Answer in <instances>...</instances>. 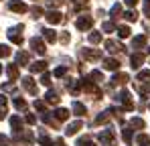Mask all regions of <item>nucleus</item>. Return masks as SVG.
<instances>
[{
	"instance_id": "obj_1",
	"label": "nucleus",
	"mask_w": 150,
	"mask_h": 146,
	"mask_svg": "<svg viewBox=\"0 0 150 146\" xmlns=\"http://www.w3.org/2000/svg\"><path fill=\"white\" fill-rule=\"evenodd\" d=\"M8 8L12 10V12H18V14H23V12H26L28 8H26V4L23 2V0H10L8 2Z\"/></svg>"
},
{
	"instance_id": "obj_2",
	"label": "nucleus",
	"mask_w": 150,
	"mask_h": 146,
	"mask_svg": "<svg viewBox=\"0 0 150 146\" xmlns=\"http://www.w3.org/2000/svg\"><path fill=\"white\" fill-rule=\"evenodd\" d=\"M21 30H23V24H18L16 28H10V30H8V39H10L14 45H21V43H23V37L18 35Z\"/></svg>"
},
{
	"instance_id": "obj_3",
	"label": "nucleus",
	"mask_w": 150,
	"mask_h": 146,
	"mask_svg": "<svg viewBox=\"0 0 150 146\" xmlns=\"http://www.w3.org/2000/svg\"><path fill=\"white\" fill-rule=\"evenodd\" d=\"M77 28H79V30H87V28H91V24H93V18H91V16H85V14H83V16H79V18H77Z\"/></svg>"
},
{
	"instance_id": "obj_4",
	"label": "nucleus",
	"mask_w": 150,
	"mask_h": 146,
	"mask_svg": "<svg viewBox=\"0 0 150 146\" xmlns=\"http://www.w3.org/2000/svg\"><path fill=\"white\" fill-rule=\"evenodd\" d=\"M45 18H47V23H51V24H59L63 21L61 12H57V10H49V12L45 14Z\"/></svg>"
},
{
	"instance_id": "obj_5",
	"label": "nucleus",
	"mask_w": 150,
	"mask_h": 146,
	"mask_svg": "<svg viewBox=\"0 0 150 146\" xmlns=\"http://www.w3.org/2000/svg\"><path fill=\"white\" fill-rule=\"evenodd\" d=\"M30 47L35 49L39 55H45V51H47V49H45V43H43L41 39H37V37H35V39H30Z\"/></svg>"
},
{
	"instance_id": "obj_6",
	"label": "nucleus",
	"mask_w": 150,
	"mask_h": 146,
	"mask_svg": "<svg viewBox=\"0 0 150 146\" xmlns=\"http://www.w3.org/2000/svg\"><path fill=\"white\" fill-rule=\"evenodd\" d=\"M81 126H83V124H81L79 120L73 122V124H69V126H67V130H65V134H67V136H73V134H77V132L81 130Z\"/></svg>"
},
{
	"instance_id": "obj_7",
	"label": "nucleus",
	"mask_w": 150,
	"mask_h": 146,
	"mask_svg": "<svg viewBox=\"0 0 150 146\" xmlns=\"http://www.w3.org/2000/svg\"><path fill=\"white\" fill-rule=\"evenodd\" d=\"M28 61H30V55L25 53V51H18L16 53V63L18 65H28Z\"/></svg>"
},
{
	"instance_id": "obj_8",
	"label": "nucleus",
	"mask_w": 150,
	"mask_h": 146,
	"mask_svg": "<svg viewBox=\"0 0 150 146\" xmlns=\"http://www.w3.org/2000/svg\"><path fill=\"white\" fill-rule=\"evenodd\" d=\"M23 87H25L26 91H30V94H37V85H35V81L30 77H25L23 79Z\"/></svg>"
},
{
	"instance_id": "obj_9",
	"label": "nucleus",
	"mask_w": 150,
	"mask_h": 146,
	"mask_svg": "<svg viewBox=\"0 0 150 146\" xmlns=\"http://www.w3.org/2000/svg\"><path fill=\"white\" fill-rule=\"evenodd\" d=\"M10 126H12L14 132H21V130H23V120H21L18 116H12V118H10Z\"/></svg>"
},
{
	"instance_id": "obj_10",
	"label": "nucleus",
	"mask_w": 150,
	"mask_h": 146,
	"mask_svg": "<svg viewBox=\"0 0 150 146\" xmlns=\"http://www.w3.org/2000/svg\"><path fill=\"white\" fill-rule=\"evenodd\" d=\"M45 69H47V63L45 61H37V63L30 65V71L33 73H41V71H45Z\"/></svg>"
},
{
	"instance_id": "obj_11",
	"label": "nucleus",
	"mask_w": 150,
	"mask_h": 146,
	"mask_svg": "<svg viewBox=\"0 0 150 146\" xmlns=\"http://www.w3.org/2000/svg\"><path fill=\"white\" fill-rule=\"evenodd\" d=\"M144 63V55L142 53H134L132 55V67H140Z\"/></svg>"
},
{
	"instance_id": "obj_12",
	"label": "nucleus",
	"mask_w": 150,
	"mask_h": 146,
	"mask_svg": "<svg viewBox=\"0 0 150 146\" xmlns=\"http://www.w3.org/2000/svg\"><path fill=\"white\" fill-rule=\"evenodd\" d=\"M103 67L110 69V71H116V69L120 67V63H118L116 59H105V61H103Z\"/></svg>"
},
{
	"instance_id": "obj_13",
	"label": "nucleus",
	"mask_w": 150,
	"mask_h": 146,
	"mask_svg": "<svg viewBox=\"0 0 150 146\" xmlns=\"http://www.w3.org/2000/svg\"><path fill=\"white\" fill-rule=\"evenodd\" d=\"M43 37H45L49 43H55V41H57V35H55L53 28H45V30H43Z\"/></svg>"
},
{
	"instance_id": "obj_14",
	"label": "nucleus",
	"mask_w": 150,
	"mask_h": 146,
	"mask_svg": "<svg viewBox=\"0 0 150 146\" xmlns=\"http://www.w3.org/2000/svg\"><path fill=\"white\" fill-rule=\"evenodd\" d=\"M55 118H57V120H61V122H65L67 118H69V112H67L65 108H59V110L55 112Z\"/></svg>"
},
{
	"instance_id": "obj_15",
	"label": "nucleus",
	"mask_w": 150,
	"mask_h": 146,
	"mask_svg": "<svg viewBox=\"0 0 150 146\" xmlns=\"http://www.w3.org/2000/svg\"><path fill=\"white\" fill-rule=\"evenodd\" d=\"M105 49H108L110 53H118V51H120L122 47H120L116 41H105Z\"/></svg>"
},
{
	"instance_id": "obj_16",
	"label": "nucleus",
	"mask_w": 150,
	"mask_h": 146,
	"mask_svg": "<svg viewBox=\"0 0 150 146\" xmlns=\"http://www.w3.org/2000/svg\"><path fill=\"white\" fill-rule=\"evenodd\" d=\"M83 57H85V59H100V51H91V49H85V51H83Z\"/></svg>"
},
{
	"instance_id": "obj_17",
	"label": "nucleus",
	"mask_w": 150,
	"mask_h": 146,
	"mask_svg": "<svg viewBox=\"0 0 150 146\" xmlns=\"http://www.w3.org/2000/svg\"><path fill=\"white\" fill-rule=\"evenodd\" d=\"M6 73H8V77H10V79H16V77H18V67H16V65H8Z\"/></svg>"
},
{
	"instance_id": "obj_18",
	"label": "nucleus",
	"mask_w": 150,
	"mask_h": 146,
	"mask_svg": "<svg viewBox=\"0 0 150 146\" xmlns=\"http://www.w3.org/2000/svg\"><path fill=\"white\" fill-rule=\"evenodd\" d=\"M132 45H134V47H136V49L144 47V45H146V37H144V35H140V37H136V39H134V43H132Z\"/></svg>"
},
{
	"instance_id": "obj_19",
	"label": "nucleus",
	"mask_w": 150,
	"mask_h": 146,
	"mask_svg": "<svg viewBox=\"0 0 150 146\" xmlns=\"http://www.w3.org/2000/svg\"><path fill=\"white\" fill-rule=\"evenodd\" d=\"M126 81H128V75H124V73L114 75V79H112V83H114V85H118V83H126Z\"/></svg>"
},
{
	"instance_id": "obj_20",
	"label": "nucleus",
	"mask_w": 150,
	"mask_h": 146,
	"mask_svg": "<svg viewBox=\"0 0 150 146\" xmlns=\"http://www.w3.org/2000/svg\"><path fill=\"white\" fill-rule=\"evenodd\" d=\"M73 112L77 114V116H83V114H85V106L79 103V101H75V103H73Z\"/></svg>"
},
{
	"instance_id": "obj_21",
	"label": "nucleus",
	"mask_w": 150,
	"mask_h": 146,
	"mask_svg": "<svg viewBox=\"0 0 150 146\" xmlns=\"http://www.w3.org/2000/svg\"><path fill=\"white\" fill-rule=\"evenodd\" d=\"M118 35H120V39H128L130 37V28L128 26H118Z\"/></svg>"
},
{
	"instance_id": "obj_22",
	"label": "nucleus",
	"mask_w": 150,
	"mask_h": 146,
	"mask_svg": "<svg viewBox=\"0 0 150 146\" xmlns=\"http://www.w3.org/2000/svg\"><path fill=\"white\" fill-rule=\"evenodd\" d=\"M112 138H114V134H112L110 130H105V132H101V134H100V140H101V142H110Z\"/></svg>"
},
{
	"instance_id": "obj_23",
	"label": "nucleus",
	"mask_w": 150,
	"mask_h": 146,
	"mask_svg": "<svg viewBox=\"0 0 150 146\" xmlns=\"http://www.w3.org/2000/svg\"><path fill=\"white\" fill-rule=\"evenodd\" d=\"M47 101H49V103H57V101H59V96H57V94H55V91H47Z\"/></svg>"
},
{
	"instance_id": "obj_24",
	"label": "nucleus",
	"mask_w": 150,
	"mask_h": 146,
	"mask_svg": "<svg viewBox=\"0 0 150 146\" xmlns=\"http://www.w3.org/2000/svg\"><path fill=\"white\" fill-rule=\"evenodd\" d=\"M89 43H93V45L101 43V35L100 33H91V35H89Z\"/></svg>"
},
{
	"instance_id": "obj_25",
	"label": "nucleus",
	"mask_w": 150,
	"mask_h": 146,
	"mask_svg": "<svg viewBox=\"0 0 150 146\" xmlns=\"http://www.w3.org/2000/svg\"><path fill=\"white\" fill-rule=\"evenodd\" d=\"M39 142H41V146H53V140H51L49 136H45V134L39 138Z\"/></svg>"
},
{
	"instance_id": "obj_26",
	"label": "nucleus",
	"mask_w": 150,
	"mask_h": 146,
	"mask_svg": "<svg viewBox=\"0 0 150 146\" xmlns=\"http://www.w3.org/2000/svg\"><path fill=\"white\" fill-rule=\"evenodd\" d=\"M120 12H122V6H120V4H114V6H112V18H118Z\"/></svg>"
},
{
	"instance_id": "obj_27",
	"label": "nucleus",
	"mask_w": 150,
	"mask_h": 146,
	"mask_svg": "<svg viewBox=\"0 0 150 146\" xmlns=\"http://www.w3.org/2000/svg\"><path fill=\"white\" fill-rule=\"evenodd\" d=\"M10 55V47L8 45H0V57H8Z\"/></svg>"
},
{
	"instance_id": "obj_28",
	"label": "nucleus",
	"mask_w": 150,
	"mask_h": 146,
	"mask_svg": "<svg viewBox=\"0 0 150 146\" xmlns=\"http://www.w3.org/2000/svg\"><path fill=\"white\" fill-rule=\"evenodd\" d=\"M14 106H16L18 110H25V108H26V101H25V99H21V97H16V99H14Z\"/></svg>"
},
{
	"instance_id": "obj_29",
	"label": "nucleus",
	"mask_w": 150,
	"mask_h": 146,
	"mask_svg": "<svg viewBox=\"0 0 150 146\" xmlns=\"http://www.w3.org/2000/svg\"><path fill=\"white\" fill-rule=\"evenodd\" d=\"M124 16H126V18H128V21H130V23H132V21H136V18H138V14H136V12H134V10H128V12H126Z\"/></svg>"
},
{
	"instance_id": "obj_30",
	"label": "nucleus",
	"mask_w": 150,
	"mask_h": 146,
	"mask_svg": "<svg viewBox=\"0 0 150 146\" xmlns=\"http://www.w3.org/2000/svg\"><path fill=\"white\" fill-rule=\"evenodd\" d=\"M61 4H63V0H47V6H51V8H57Z\"/></svg>"
},
{
	"instance_id": "obj_31",
	"label": "nucleus",
	"mask_w": 150,
	"mask_h": 146,
	"mask_svg": "<svg viewBox=\"0 0 150 146\" xmlns=\"http://www.w3.org/2000/svg\"><path fill=\"white\" fill-rule=\"evenodd\" d=\"M41 83H43V85H49V83H51V75H49V73H43V77H41Z\"/></svg>"
},
{
	"instance_id": "obj_32",
	"label": "nucleus",
	"mask_w": 150,
	"mask_h": 146,
	"mask_svg": "<svg viewBox=\"0 0 150 146\" xmlns=\"http://www.w3.org/2000/svg\"><path fill=\"white\" fill-rule=\"evenodd\" d=\"M65 73H67V69H65V67H57V69H55V77H63Z\"/></svg>"
},
{
	"instance_id": "obj_33",
	"label": "nucleus",
	"mask_w": 150,
	"mask_h": 146,
	"mask_svg": "<svg viewBox=\"0 0 150 146\" xmlns=\"http://www.w3.org/2000/svg\"><path fill=\"white\" fill-rule=\"evenodd\" d=\"M91 79H96V81H101V79H103L101 71H91Z\"/></svg>"
},
{
	"instance_id": "obj_34",
	"label": "nucleus",
	"mask_w": 150,
	"mask_h": 146,
	"mask_svg": "<svg viewBox=\"0 0 150 146\" xmlns=\"http://www.w3.org/2000/svg\"><path fill=\"white\" fill-rule=\"evenodd\" d=\"M132 126H136V128H144V122L140 120V118H134V120H132Z\"/></svg>"
},
{
	"instance_id": "obj_35",
	"label": "nucleus",
	"mask_w": 150,
	"mask_h": 146,
	"mask_svg": "<svg viewBox=\"0 0 150 146\" xmlns=\"http://www.w3.org/2000/svg\"><path fill=\"white\" fill-rule=\"evenodd\" d=\"M35 108H37L39 112H43V110H45V103H43L41 99H37V101H35Z\"/></svg>"
},
{
	"instance_id": "obj_36",
	"label": "nucleus",
	"mask_w": 150,
	"mask_h": 146,
	"mask_svg": "<svg viewBox=\"0 0 150 146\" xmlns=\"http://www.w3.org/2000/svg\"><path fill=\"white\" fill-rule=\"evenodd\" d=\"M103 30H105V33H112V30H114V24L112 23H103Z\"/></svg>"
},
{
	"instance_id": "obj_37",
	"label": "nucleus",
	"mask_w": 150,
	"mask_h": 146,
	"mask_svg": "<svg viewBox=\"0 0 150 146\" xmlns=\"http://www.w3.org/2000/svg\"><path fill=\"white\" fill-rule=\"evenodd\" d=\"M138 144H148V136H138Z\"/></svg>"
},
{
	"instance_id": "obj_38",
	"label": "nucleus",
	"mask_w": 150,
	"mask_h": 146,
	"mask_svg": "<svg viewBox=\"0 0 150 146\" xmlns=\"http://www.w3.org/2000/svg\"><path fill=\"white\" fill-rule=\"evenodd\" d=\"M138 79H150V71H142L138 75Z\"/></svg>"
},
{
	"instance_id": "obj_39",
	"label": "nucleus",
	"mask_w": 150,
	"mask_h": 146,
	"mask_svg": "<svg viewBox=\"0 0 150 146\" xmlns=\"http://www.w3.org/2000/svg\"><path fill=\"white\" fill-rule=\"evenodd\" d=\"M0 146H8V138L0 134Z\"/></svg>"
},
{
	"instance_id": "obj_40",
	"label": "nucleus",
	"mask_w": 150,
	"mask_h": 146,
	"mask_svg": "<svg viewBox=\"0 0 150 146\" xmlns=\"http://www.w3.org/2000/svg\"><path fill=\"white\" fill-rule=\"evenodd\" d=\"M25 120L28 122V124H35V122H37V118H35V116H30V114H28V116H26Z\"/></svg>"
},
{
	"instance_id": "obj_41",
	"label": "nucleus",
	"mask_w": 150,
	"mask_h": 146,
	"mask_svg": "<svg viewBox=\"0 0 150 146\" xmlns=\"http://www.w3.org/2000/svg\"><path fill=\"white\" fill-rule=\"evenodd\" d=\"M33 14H35V18H37V16L43 14V10H41V8H33Z\"/></svg>"
},
{
	"instance_id": "obj_42",
	"label": "nucleus",
	"mask_w": 150,
	"mask_h": 146,
	"mask_svg": "<svg viewBox=\"0 0 150 146\" xmlns=\"http://www.w3.org/2000/svg\"><path fill=\"white\" fill-rule=\"evenodd\" d=\"M61 41H63V43H69V35L63 33V35H61Z\"/></svg>"
},
{
	"instance_id": "obj_43",
	"label": "nucleus",
	"mask_w": 150,
	"mask_h": 146,
	"mask_svg": "<svg viewBox=\"0 0 150 146\" xmlns=\"http://www.w3.org/2000/svg\"><path fill=\"white\" fill-rule=\"evenodd\" d=\"M126 4H128V6H136V4H138V0H126Z\"/></svg>"
},
{
	"instance_id": "obj_44",
	"label": "nucleus",
	"mask_w": 150,
	"mask_h": 146,
	"mask_svg": "<svg viewBox=\"0 0 150 146\" xmlns=\"http://www.w3.org/2000/svg\"><path fill=\"white\" fill-rule=\"evenodd\" d=\"M146 6H148V8H150V0H146Z\"/></svg>"
},
{
	"instance_id": "obj_45",
	"label": "nucleus",
	"mask_w": 150,
	"mask_h": 146,
	"mask_svg": "<svg viewBox=\"0 0 150 146\" xmlns=\"http://www.w3.org/2000/svg\"><path fill=\"white\" fill-rule=\"evenodd\" d=\"M0 73H2V65H0Z\"/></svg>"
}]
</instances>
